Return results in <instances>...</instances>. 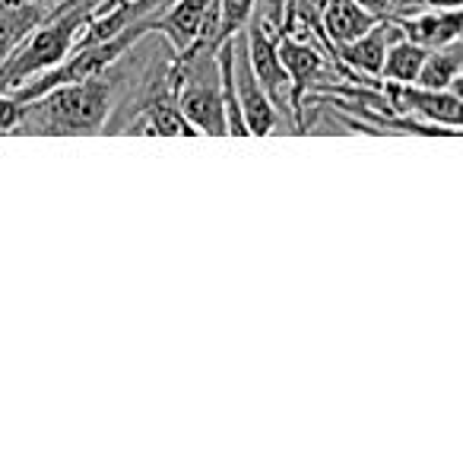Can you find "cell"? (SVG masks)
<instances>
[{"label":"cell","instance_id":"6da1fadb","mask_svg":"<svg viewBox=\"0 0 463 463\" xmlns=\"http://www.w3.org/2000/svg\"><path fill=\"white\" fill-rule=\"evenodd\" d=\"M115 90L118 80L105 71L96 77L77 80V83L54 86V90L23 102V118L14 134H102L111 109H115Z\"/></svg>","mask_w":463,"mask_h":463},{"label":"cell","instance_id":"7a4b0ae2","mask_svg":"<svg viewBox=\"0 0 463 463\" xmlns=\"http://www.w3.org/2000/svg\"><path fill=\"white\" fill-rule=\"evenodd\" d=\"M99 4L102 0H61V7L48 14L33 35H23L20 45L0 61V92H14L16 86L61 64L71 54L80 26L96 14Z\"/></svg>","mask_w":463,"mask_h":463},{"label":"cell","instance_id":"3957f363","mask_svg":"<svg viewBox=\"0 0 463 463\" xmlns=\"http://www.w3.org/2000/svg\"><path fill=\"white\" fill-rule=\"evenodd\" d=\"M277 54L283 64L286 77H289V102L292 118H296V130H302V109L308 90H315L324 77H327V58L330 52L315 42L292 39V35H277Z\"/></svg>","mask_w":463,"mask_h":463},{"label":"cell","instance_id":"277c9868","mask_svg":"<svg viewBox=\"0 0 463 463\" xmlns=\"http://www.w3.org/2000/svg\"><path fill=\"white\" fill-rule=\"evenodd\" d=\"M384 92L397 115L416 118V121L435 124V128L454 130V134L460 130L463 121L460 90H422L416 83H387Z\"/></svg>","mask_w":463,"mask_h":463},{"label":"cell","instance_id":"5b68a950","mask_svg":"<svg viewBox=\"0 0 463 463\" xmlns=\"http://www.w3.org/2000/svg\"><path fill=\"white\" fill-rule=\"evenodd\" d=\"M235 45V58H232V77H235V96H239V109L245 118L248 137H270L279 124V115L273 109V102L267 99V92L260 90L258 77L251 71V61L245 52V29L232 35Z\"/></svg>","mask_w":463,"mask_h":463},{"label":"cell","instance_id":"8992f818","mask_svg":"<svg viewBox=\"0 0 463 463\" xmlns=\"http://www.w3.org/2000/svg\"><path fill=\"white\" fill-rule=\"evenodd\" d=\"M400 29L391 16H381L368 33H362L359 39L343 42V45L334 48L336 64L343 67L346 80H362V83H374L381 73V61H384V52L391 45V39H397Z\"/></svg>","mask_w":463,"mask_h":463},{"label":"cell","instance_id":"52a82bcc","mask_svg":"<svg viewBox=\"0 0 463 463\" xmlns=\"http://www.w3.org/2000/svg\"><path fill=\"white\" fill-rule=\"evenodd\" d=\"M397 29L403 39L422 45L425 52L431 48L450 45L463 33V7H444V10H422V14L397 16Z\"/></svg>","mask_w":463,"mask_h":463},{"label":"cell","instance_id":"ba28073f","mask_svg":"<svg viewBox=\"0 0 463 463\" xmlns=\"http://www.w3.org/2000/svg\"><path fill=\"white\" fill-rule=\"evenodd\" d=\"M124 130H130V134H146V137H153V134H159V137H197V130L181 118L178 105H175V99H172V90L153 92L146 102H140L137 118H130V121L124 124Z\"/></svg>","mask_w":463,"mask_h":463},{"label":"cell","instance_id":"9c48e42d","mask_svg":"<svg viewBox=\"0 0 463 463\" xmlns=\"http://www.w3.org/2000/svg\"><path fill=\"white\" fill-rule=\"evenodd\" d=\"M374 23H378V16L359 7L355 0H321V10H317V26H321L330 48L359 39Z\"/></svg>","mask_w":463,"mask_h":463},{"label":"cell","instance_id":"30bf717a","mask_svg":"<svg viewBox=\"0 0 463 463\" xmlns=\"http://www.w3.org/2000/svg\"><path fill=\"white\" fill-rule=\"evenodd\" d=\"M210 0H172L156 20V33L168 39L175 54H187L197 42L200 23H203V10Z\"/></svg>","mask_w":463,"mask_h":463},{"label":"cell","instance_id":"8fae6325","mask_svg":"<svg viewBox=\"0 0 463 463\" xmlns=\"http://www.w3.org/2000/svg\"><path fill=\"white\" fill-rule=\"evenodd\" d=\"M460 77H463V45L457 39L450 45L425 52L416 86H422V90H457Z\"/></svg>","mask_w":463,"mask_h":463},{"label":"cell","instance_id":"7c38bea8","mask_svg":"<svg viewBox=\"0 0 463 463\" xmlns=\"http://www.w3.org/2000/svg\"><path fill=\"white\" fill-rule=\"evenodd\" d=\"M422 61H425V48L403 39V35H397V39H391V45H387L378 77L384 80V83H416Z\"/></svg>","mask_w":463,"mask_h":463},{"label":"cell","instance_id":"4fadbf2b","mask_svg":"<svg viewBox=\"0 0 463 463\" xmlns=\"http://www.w3.org/2000/svg\"><path fill=\"white\" fill-rule=\"evenodd\" d=\"M42 23L39 4H4L0 7V61L7 58L23 35H29Z\"/></svg>","mask_w":463,"mask_h":463},{"label":"cell","instance_id":"5bb4252c","mask_svg":"<svg viewBox=\"0 0 463 463\" xmlns=\"http://www.w3.org/2000/svg\"><path fill=\"white\" fill-rule=\"evenodd\" d=\"M258 0H219V16H222V39L241 33L245 23L251 20Z\"/></svg>","mask_w":463,"mask_h":463},{"label":"cell","instance_id":"9a60e30c","mask_svg":"<svg viewBox=\"0 0 463 463\" xmlns=\"http://www.w3.org/2000/svg\"><path fill=\"white\" fill-rule=\"evenodd\" d=\"M444 7H463V0H391L387 16L397 20V16L422 14V10H444Z\"/></svg>","mask_w":463,"mask_h":463},{"label":"cell","instance_id":"2e32d148","mask_svg":"<svg viewBox=\"0 0 463 463\" xmlns=\"http://www.w3.org/2000/svg\"><path fill=\"white\" fill-rule=\"evenodd\" d=\"M23 118V102H16L10 92H0V134H14Z\"/></svg>","mask_w":463,"mask_h":463},{"label":"cell","instance_id":"e0dca14e","mask_svg":"<svg viewBox=\"0 0 463 463\" xmlns=\"http://www.w3.org/2000/svg\"><path fill=\"white\" fill-rule=\"evenodd\" d=\"M359 7H365L368 14H374L381 20V16H387V7H391V0H355Z\"/></svg>","mask_w":463,"mask_h":463},{"label":"cell","instance_id":"ac0fdd59","mask_svg":"<svg viewBox=\"0 0 463 463\" xmlns=\"http://www.w3.org/2000/svg\"><path fill=\"white\" fill-rule=\"evenodd\" d=\"M4 4H39V0H4Z\"/></svg>","mask_w":463,"mask_h":463},{"label":"cell","instance_id":"d6986e66","mask_svg":"<svg viewBox=\"0 0 463 463\" xmlns=\"http://www.w3.org/2000/svg\"><path fill=\"white\" fill-rule=\"evenodd\" d=\"M115 4H134V0H115Z\"/></svg>","mask_w":463,"mask_h":463}]
</instances>
